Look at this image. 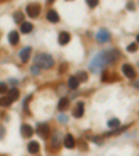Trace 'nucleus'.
<instances>
[{
    "label": "nucleus",
    "instance_id": "obj_1",
    "mask_svg": "<svg viewBox=\"0 0 139 156\" xmlns=\"http://www.w3.org/2000/svg\"><path fill=\"white\" fill-rule=\"evenodd\" d=\"M35 66H38L40 70H43V68L49 70V68H52L54 66V61L52 59V56H49L46 53H40L35 57Z\"/></svg>",
    "mask_w": 139,
    "mask_h": 156
},
{
    "label": "nucleus",
    "instance_id": "obj_2",
    "mask_svg": "<svg viewBox=\"0 0 139 156\" xmlns=\"http://www.w3.org/2000/svg\"><path fill=\"white\" fill-rule=\"evenodd\" d=\"M107 63H109V61H107L106 53L103 52V53H100L99 56H97L96 59L92 61V64H90V68H92V71H95V73H99L103 67H104V64H107Z\"/></svg>",
    "mask_w": 139,
    "mask_h": 156
},
{
    "label": "nucleus",
    "instance_id": "obj_3",
    "mask_svg": "<svg viewBox=\"0 0 139 156\" xmlns=\"http://www.w3.org/2000/svg\"><path fill=\"white\" fill-rule=\"evenodd\" d=\"M40 13V4L38 3H33V4H29L27 7V14L31 17V18H36Z\"/></svg>",
    "mask_w": 139,
    "mask_h": 156
},
{
    "label": "nucleus",
    "instance_id": "obj_4",
    "mask_svg": "<svg viewBox=\"0 0 139 156\" xmlns=\"http://www.w3.org/2000/svg\"><path fill=\"white\" fill-rule=\"evenodd\" d=\"M96 39L99 40L100 43L107 42V40L110 39V32L107 29H100L99 32H97V35H96Z\"/></svg>",
    "mask_w": 139,
    "mask_h": 156
},
{
    "label": "nucleus",
    "instance_id": "obj_5",
    "mask_svg": "<svg viewBox=\"0 0 139 156\" xmlns=\"http://www.w3.org/2000/svg\"><path fill=\"white\" fill-rule=\"evenodd\" d=\"M49 131H50V128L47 124H39L38 130H36V133L39 134L42 138H47V137H49Z\"/></svg>",
    "mask_w": 139,
    "mask_h": 156
},
{
    "label": "nucleus",
    "instance_id": "obj_6",
    "mask_svg": "<svg viewBox=\"0 0 139 156\" xmlns=\"http://www.w3.org/2000/svg\"><path fill=\"white\" fill-rule=\"evenodd\" d=\"M123 73L125 74V77H128V78H135L136 77V73H135V70H134V67L129 66V64H124L123 66Z\"/></svg>",
    "mask_w": 139,
    "mask_h": 156
},
{
    "label": "nucleus",
    "instance_id": "obj_7",
    "mask_svg": "<svg viewBox=\"0 0 139 156\" xmlns=\"http://www.w3.org/2000/svg\"><path fill=\"white\" fill-rule=\"evenodd\" d=\"M21 134H22L24 138H31L33 135V128L31 126H28V124H24L21 127Z\"/></svg>",
    "mask_w": 139,
    "mask_h": 156
},
{
    "label": "nucleus",
    "instance_id": "obj_8",
    "mask_svg": "<svg viewBox=\"0 0 139 156\" xmlns=\"http://www.w3.org/2000/svg\"><path fill=\"white\" fill-rule=\"evenodd\" d=\"M64 146L68 148V149H73L74 146H75V140H74V137L71 134H67L66 138H64Z\"/></svg>",
    "mask_w": 139,
    "mask_h": 156
},
{
    "label": "nucleus",
    "instance_id": "obj_9",
    "mask_svg": "<svg viewBox=\"0 0 139 156\" xmlns=\"http://www.w3.org/2000/svg\"><path fill=\"white\" fill-rule=\"evenodd\" d=\"M31 47H25V49H22L20 52V59H21V61L22 63H27L28 60H29V56H31Z\"/></svg>",
    "mask_w": 139,
    "mask_h": 156
},
{
    "label": "nucleus",
    "instance_id": "obj_10",
    "mask_svg": "<svg viewBox=\"0 0 139 156\" xmlns=\"http://www.w3.org/2000/svg\"><path fill=\"white\" fill-rule=\"evenodd\" d=\"M74 117H76V119H80V117H82L83 114V103L80 102V103H76L75 107H74Z\"/></svg>",
    "mask_w": 139,
    "mask_h": 156
},
{
    "label": "nucleus",
    "instance_id": "obj_11",
    "mask_svg": "<svg viewBox=\"0 0 139 156\" xmlns=\"http://www.w3.org/2000/svg\"><path fill=\"white\" fill-rule=\"evenodd\" d=\"M70 39H71V35H70L68 32H60L59 35V43L60 45H67V43L70 42Z\"/></svg>",
    "mask_w": 139,
    "mask_h": 156
},
{
    "label": "nucleus",
    "instance_id": "obj_12",
    "mask_svg": "<svg viewBox=\"0 0 139 156\" xmlns=\"http://www.w3.org/2000/svg\"><path fill=\"white\" fill-rule=\"evenodd\" d=\"M47 20H49L50 23H59L60 17H59V14H57V11L56 10H50L49 13H47Z\"/></svg>",
    "mask_w": 139,
    "mask_h": 156
},
{
    "label": "nucleus",
    "instance_id": "obj_13",
    "mask_svg": "<svg viewBox=\"0 0 139 156\" xmlns=\"http://www.w3.org/2000/svg\"><path fill=\"white\" fill-rule=\"evenodd\" d=\"M28 152L29 153H38L39 152V144L36 141H31L28 144Z\"/></svg>",
    "mask_w": 139,
    "mask_h": 156
},
{
    "label": "nucleus",
    "instance_id": "obj_14",
    "mask_svg": "<svg viewBox=\"0 0 139 156\" xmlns=\"http://www.w3.org/2000/svg\"><path fill=\"white\" fill-rule=\"evenodd\" d=\"M68 86L71 89H76L78 86H80V80H78V77H70L68 78Z\"/></svg>",
    "mask_w": 139,
    "mask_h": 156
},
{
    "label": "nucleus",
    "instance_id": "obj_15",
    "mask_svg": "<svg viewBox=\"0 0 139 156\" xmlns=\"http://www.w3.org/2000/svg\"><path fill=\"white\" fill-rule=\"evenodd\" d=\"M18 40H20V35H18V32L11 31L10 35H8V42H10L11 45H17V43H18Z\"/></svg>",
    "mask_w": 139,
    "mask_h": 156
},
{
    "label": "nucleus",
    "instance_id": "obj_16",
    "mask_svg": "<svg viewBox=\"0 0 139 156\" xmlns=\"http://www.w3.org/2000/svg\"><path fill=\"white\" fill-rule=\"evenodd\" d=\"M18 96H20V92H18L17 88H11V89L8 91V98H10L13 102H15V100L18 99Z\"/></svg>",
    "mask_w": 139,
    "mask_h": 156
},
{
    "label": "nucleus",
    "instance_id": "obj_17",
    "mask_svg": "<svg viewBox=\"0 0 139 156\" xmlns=\"http://www.w3.org/2000/svg\"><path fill=\"white\" fill-rule=\"evenodd\" d=\"M68 105H70V100L67 99V98H61L60 99V102H59V110H66L67 107H68Z\"/></svg>",
    "mask_w": 139,
    "mask_h": 156
},
{
    "label": "nucleus",
    "instance_id": "obj_18",
    "mask_svg": "<svg viewBox=\"0 0 139 156\" xmlns=\"http://www.w3.org/2000/svg\"><path fill=\"white\" fill-rule=\"evenodd\" d=\"M32 31V24L31 23H22L21 24V32L22 33H29Z\"/></svg>",
    "mask_w": 139,
    "mask_h": 156
},
{
    "label": "nucleus",
    "instance_id": "obj_19",
    "mask_svg": "<svg viewBox=\"0 0 139 156\" xmlns=\"http://www.w3.org/2000/svg\"><path fill=\"white\" fill-rule=\"evenodd\" d=\"M11 103H13V100H11L8 96H2L0 98V106L7 107V106H10Z\"/></svg>",
    "mask_w": 139,
    "mask_h": 156
},
{
    "label": "nucleus",
    "instance_id": "obj_20",
    "mask_svg": "<svg viewBox=\"0 0 139 156\" xmlns=\"http://www.w3.org/2000/svg\"><path fill=\"white\" fill-rule=\"evenodd\" d=\"M109 127L110 128H117V127L120 126V120L118 119H111V120H109Z\"/></svg>",
    "mask_w": 139,
    "mask_h": 156
},
{
    "label": "nucleus",
    "instance_id": "obj_21",
    "mask_svg": "<svg viewBox=\"0 0 139 156\" xmlns=\"http://www.w3.org/2000/svg\"><path fill=\"white\" fill-rule=\"evenodd\" d=\"M14 20H15V23H22L24 21L22 11H17V13H14Z\"/></svg>",
    "mask_w": 139,
    "mask_h": 156
},
{
    "label": "nucleus",
    "instance_id": "obj_22",
    "mask_svg": "<svg viewBox=\"0 0 139 156\" xmlns=\"http://www.w3.org/2000/svg\"><path fill=\"white\" fill-rule=\"evenodd\" d=\"M76 77H78V80H80V81H82V82H85V81L88 80V74H86L85 71H81V73L78 74V75H76Z\"/></svg>",
    "mask_w": 139,
    "mask_h": 156
},
{
    "label": "nucleus",
    "instance_id": "obj_23",
    "mask_svg": "<svg viewBox=\"0 0 139 156\" xmlns=\"http://www.w3.org/2000/svg\"><path fill=\"white\" fill-rule=\"evenodd\" d=\"M127 50H128V52H136V50H138V45H136V43H131V45H128Z\"/></svg>",
    "mask_w": 139,
    "mask_h": 156
},
{
    "label": "nucleus",
    "instance_id": "obj_24",
    "mask_svg": "<svg viewBox=\"0 0 139 156\" xmlns=\"http://www.w3.org/2000/svg\"><path fill=\"white\" fill-rule=\"evenodd\" d=\"M86 3H88V6L89 7H96L97 6V3H99V0H86Z\"/></svg>",
    "mask_w": 139,
    "mask_h": 156
},
{
    "label": "nucleus",
    "instance_id": "obj_25",
    "mask_svg": "<svg viewBox=\"0 0 139 156\" xmlns=\"http://www.w3.org/2000/svg\"><path fill=\"white\" fill-rule=\"evenodd\" d=\"M7 92V85L4 82H0V93H6Z\"/></svg>",
    "mask_w": 139,
    "mask_h": 156
},
{
    "label": "nucleus",
    "instance_id": "obj_26",
    "mask_svg": "<svg viewBox=\"0 0 139 156\" xmlns=\"http://www.w3.org/2000/svg\"><path fill=\"white\" fill-rule=\"evenodd\" d=\"M39 71H40V68L38 66H33L32 68H31V73L32 74H39Z\"/></svg>",
    "mask_w": 139,
    "mask_h": 156
},
{
    "label": "nucleus",
    "instance_id": "obj_27",
    "mask_svg": "<svg viewBox=\"0 0 139 156\" xmlns=\"http://www.w3.org/2000/svg\"><path fill=\"white\" fill-rule=\"evenodd\" d=\"M128 9H129V10H131V11H132L134 9H135V4H134L132 2H129V3H128Z\"/></svg>",
    "mask_w": 139,
    "mask_h": 156
},
{
    "label": "nucleus",
    "instance_id": "obj_28",
    "mask_svg": "<svg viewBox=\"0 0 139 156\" xmlns=\"http://www.w3.org/2000/svg\"><path fill=\"white\" fill-rule=\"evenodd\" d=\"M67 68V64H61V68H60V73H64Z\"/></svg>",
    "mask_w": 139,
    "mask_h": 156
},
{
    "label": "nucleus",
    "instance_id": "obj_29",
    "mask_svg": "<svg viewBox=\"0 0 139 156\" xmlns=\"http://www.w3.org/2000/svg\"><path fill=\"white\" fill-rule=\"evenodd\" d=\"M136 42L139 43V35H138V36H136Z\"/></svg>",
    "mask_w": 139,
    "mask_h": 156
}]
</instances>
